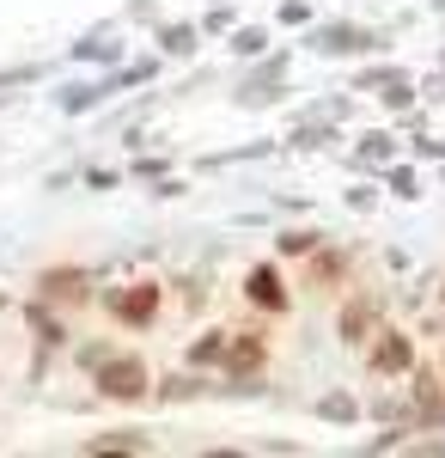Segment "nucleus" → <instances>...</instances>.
Wrapping results in <instances>:
<instances>
[{"label":"nucleus","mask_w":445,"mask_h":458,"mask_svg":"<svg viewBox=\"0 0 445 458\" xmlns=\"http://www.w3.org/2000/svg\"><path fill=\"white\" fill-rule=\"evenodd\" d=\"M250 293H256L263 306H287V293H281V282H274V269H256V276H250Z\"/></svg>","instance_id":"20e7f679"},{"label":"nucleus","mask_w":445,"mask_h":458,"mask_svg":"<svg viewBox=\"0 0 445 458\" xmlns=\"http://www.w3.org/2000/svg\"><path fill=\"white\" fill-rule=\"evenodd\" d=\"M373 367H378V373H403V367H409V343H403V336H390V343L373 354Z\"/></svg>","instance_id":"7ed1b4c3"},{"label":"nucleus","mask_w":445,"mask_h":458,"mask_svg":"<svg viewBox=\"0 0 445 458\" xmlns=\"http://www.w3.org/2000/svg\"><path fill=\"white\" fill-rule=\"evenodd\" d=\"M110 306H116V318H129V324H147V318L159 312V287H135V293H116Z\"/></svg>","instance_id":"f257e3e1"},{"label":"nucleus","mask_w":445,"mask_h":458,"mask_svg":"<svg viewBox=\"0 0 445 458\" xmlns=\"http://www.w3.org/2000/svg\"><path fill=\"white\" fill-rule=\"evenodd\" d=\"M140 386H147L140 360H116V367H104V391H110V397H140Z\"/></svg>","instance_id":"f03ea898"}]
</instances>
